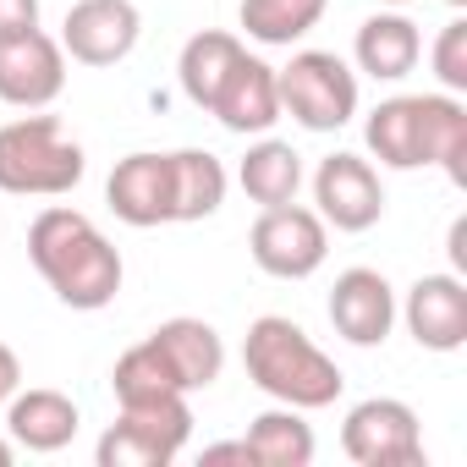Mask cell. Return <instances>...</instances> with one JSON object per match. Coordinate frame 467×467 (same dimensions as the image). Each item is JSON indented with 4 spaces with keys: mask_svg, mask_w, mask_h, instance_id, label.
I'll return each instance as SVG.
<instances>
[{
    "mask_svg": "<svg viewBox=\"0 0 467 467\" xmlns=\"http://www.w3.org/2000/svg\"><path fill=\"white\" fill-rule=\"evenodd\" d=\"M28 259L45 275V286L67 308H78V314L110 308L116 292H121V275H127L116 243L105 237L83 209H67V203H50L28 225Z\"/></svg>",
    "mask_w": 467,
    "mask_h": 467,
    "instance_id": "obj_1",
    "label": "cell"
},
{
    "mask_svg": "<svg viewBox=\"0 0 467 467\" xmlns=\"http://www.w3.org/2000/svg\"><path fill=\"white\" fill-rule=\"evenodd\" d=\"M368 154L390 171L440 165L451 187H467V105L456 94H396L368 110Z\"/></svg>",
    "mask_w": 467,
    "mask_h": 467,
    "instance_id": "obj_2",
    "label": "cell"
},
{
    "mask_svg": "<svg viewBox=\"0 0 467 467\" xmlns=\"http://www.w3.org/2000/svg\"><path fill=\"white\" fill-rule=\"evenodd\" d=\"M243 368L248 379L275 396L281 407H297V412H319L330 407L341 390H347V374L314 347V336L286 319V314H265L248 325V341H243Z\"/></svg>",
    "mask_w": 467,
    "mask_h": 467,
    "instance_id": "obj_3",
    "label": "cell"
},
{
    "mask_svg": "<svg viewBox=\"0 0 467 467\" xmlns=\"http://www.w3.org/2000/svg\"><path fill=\"white\" fill-rule=\"evenodd\" d=\"M88 154L67 138L56 116H17L0 127V192L12 198H61L83 182Z\"/></svg>",
    "mask_w": 467,
    "mask_h": 467,
    "instance_id": "obj_4",
    "label": "cell"
},
{
    "mask_svg": "<svg viewBox=\"0 0 467 467\" xmlns=\"http://www.w3.org/2000/svg\"><path fill=\"white\" fill-rule=\"evenodd\" d=\"M281 116H292L308 132H341L358 116V72L336 50H297L281 72Z\"/></svg>",
    "mask_w": 467,
    "mask_h": 467,
    "instance_id": "obj_5",
    "label": "cell"
},
{
    "mask_svg": "<svg viewBox=\"0 0 467 467\" xmlns=\"http://www.w3.org/2000/svg\"><path fill=\"white\" fill-rule=\"evenodd\" d=\"M248 254L275 281H308L330 259V225L319 220V209H303L297 198L292 203H275V209H265L254 220Z\"/></svg>",
    "mask_w": 467,
    "mask_h": 467,
    "instance_id": "obj_6",
    "label": "cell"
},
{
    "mask_svg": "<svg viewBox=\"0 0 467 467\" xmlns=\"http://www.w3.org/2000/svg\"><path fill=\"white\" fill-rule=\"evenodd\" d=\"M341 451L358 467H418L423 462V429L418 412L396 396H368L341 423Z\"/></svg>",
    "mask_w": 467,
    "mask_h": 467,
    "instance_id": "obj_7",
    "label": "cell"
},
{
    "mask_svg": "<svg viewBox=\"0 0 467 467\" xmlns=\"http://www.w3.org/2000/svg\"><path fill=\"white\" fill-rule=\"evenodd\" d=\"M67 88V50L45 28L0 34V105L12 110H45Z\"/></svg>",
    "mask_w": 467,
    "mask_h": 467,
    "instance_id": "obj_8",
    "label": "cell"
},
{
    "mask_svg": "<svg viewBox=\"0 0 467 467\" xmlns=\"http://www.w3.org/2000/svg\"><path fill=\"white\" fill-rule=\"evenodd\" d=\"M143 39V12L132 0H78L61 23V50L78 67H121Z\"/></svg>",
    "mask_w": 467,
    "mask_h": 467,
    "instance_id": "obj_9",
    "label": "cell"
},
{
    "mask_svg": "<svg viewBox=\"0 0 467 467\" xmlns=\"http://www.w3.org/2000/svg\"><path fill=\"white\" fill-rule=\"evenodd\" d=\"M314 203H319L325 225H336V231H368L385 214L379 171L363 154H330L314 171Z\"/></svg>",
    "mask_w": 467,
    "mask_h": 467,
    "instance_id": "obj_10",
    "label": "cell"
},
{
    "mask_svg": "<svg viewBox=\"0 0 467 467\" xmlns=\"http://www.w3.org/2000/svg\"><path fill=\"white\" fill-rule=\"evenodd\" d=\"M396 314L407 319V336L423 352H462L467 347V286L451 270L445 275H418Z\"/></svg>",
    "mask_w": 467,
    "mask_h": 467,
    "instance_id": "obj_11",
    "label": "cell"
},
{
    "mask_svg": "<svg viewBox=\"0 0 467 467\" xmlns=\"http://www.w3.org/2000/svg\"><path fill=\"white\" fill-rule=\"evenodd\" d=\"M105 203L116 220L138 225V231H154V225H176L171 214V154H127L116 160L110 182H105Z\"/></svg>",
    "mask_w": 467,
    "mask_h": 467,
    "instance_id": "obj_12",
    "label": "cell"
},
{
    "mask_svg": "<svg viewBox=\"0 0 467 467\" xmlns=\"http://www.w3.org/2000/svg\"><path fill=\"white\" fill-rule=\"evenodd\" d=\"M330 325L352 347H385V336L396 325V292H390V281L379 270H368V265L341 270L336 286H330Z\"/></svg>",
    "mask_w": 467,
    "mask_h": 467,
    "instance_id": "obj_13",
    "label": "cell"
},
{
    "mask_svg": "<svg viewBox=\"0 0 467 467\" xmlns=\"http://www.w3.org/2000/svg\"><path fill=\"white\" fill-rule=\"evenodd\" d=\"M209 116L225 127V132H270L281 121V88H275V67L259 61V56H243L237 67L225 72L220 94L209 99Z\"/></svg>",
    "mask_w": 467,
    "mask_h": 467,
    "instance_id": "obj_14",
    "label": "cell"
},
{
    "mask_svg": "<svg viewBox=\"0 0 467 467\" xmlns=\"http://www.w3.org/2000/svg\"><path fill=\"white\" fill-rule=\"evenodd\" d=\"M149 341L171 363V374H176V385L187 396L192 390H209L220 379V368H225V341H220V330L209 319H187V314L182 319H165V325L149 330Z\"/></svg>",
    "mask_w": 467,
    "mask_h": 467,
    "instance_id": "obj_15",
    "label": "cell"
},
{
    "mask_svg": "<svg viewBox=\"0 0 467 467\" xmlns=\"http://www.w3.org/2000/svg\"><path fill=\"white\" fill-rule=\"evenodd\" d=\"M78 423H83V418H78V401H72V396H61V390H45V385H34V390H23V385H17V396L6 401L12 445L39 451V456H50V451H61V445H72Z\"/></svg>",
    "mask_w": 467,
    "mask_h": 467,
    "instance_id": "obj_16",
    "label": "cell"
},
{
    "mask_svg": "<svg viewBox=\"0 0 467 467\" xmlns=\"http://www.w3.org/2000/svg\"><path fill=\"white\" fill-rule=\"evenodd\" d=\"M352 56H358V72H368L374 83H401V78L418 67V56H423V34H418V23L401 17V12H374V17L358 28Z\"/></svg>",
    "mask_w": 467,
    "mask_h": 467,
    "instance_id": "obj_17",
    "label": "cell"
},
{
    "mask_svg": "<svg viewBox=\"0 0 467 467\" xmlns=\"http://www.w3.org/2000/svg\"><path fill=\"white\" fill-rule=\"evenodd\" d=\"M243 56H248V50H243L237 34H220V28L192 34V39L182 45V56H176V83H182V94H187L198 110H209V99L220 94L225 72L237 67Z\"/></svg>",
    "mask_w": 467,
    "mask_h": 467,
    "instance_id": "obj_18",
    "label": "cell"
},
{
    "mask_svg": "<svg viewBox=\"0 0 467 467\" xmlns=\"http://www.w3.org/2000/svg\"><path fill=\"white\" fill-rule=\"evenodd\" d=\"M225 187H231L225 165L209 149H176L171 154V214H176V225L209 220L225 203Z\"/></svg>",
    "mask_w": 467,
    "mask_h": 467,
    "instance_id": "obj_19",
    "label": "cell"
},
{
    "mask_svg": "<svg viewBox=\"0 0 467 467\" xmlns=\"http://www.w3.org/2000/svg\"><path fill=\"white\" fill-rule=\"evenodd\" d=\"M237 182H243V192H248L259 209L292 203L297 187H303V154H297L292 143H281V138H259V143L243 154Z\"/></svg>",
    "mask_w": 467,
    "mask_h": 467,
    "instance_id": "obj_20",
    "label": "cell"
},
{
    "mask_svg": "<svg viewBox=\"0 0 467 467\" xmlns=\"http://www.w3.org/2000/svg\"><path fill=\"white\" fill-rule=\"evenodd\" d=\"M259 467H308L314 462V429L303 423L297 407H270L254 418V429L243 434Z\"/></svg>",
    "mask_w": 467,
    "mask_h": 467,
    "instance_id": "obj_21",
    "label": "cell"
},
{
    "mask_svg": "<svg viewBox=\"0 0 467 467\" xmlns=\"http://www.w3.org/2000/svg\"><path fill=\"white\" fill-rule=\"evenodd\" d=\"M325 6L330 0H243V34L248 39H259V45H297L303 34H314L319 28V17H325Z\"/></svg>",
    "mask_w": 467,
    "mask_h": 467,
    "instance_id": "obj_22",
    "label": "cell"
},
{
    "mask_svg": "<svg viewBox=\"0 0 467 467\" xmlns=\"http://www.w3.org/2000/svg\"><path fill=\"white\" fill-rule=\"evenodd\" d=\"M110 390H116V401H121V407L165 401V396H187V390L176 385L171 363L154 352V341H138V347H127V352L116 358V368H110Z\"/></svg>",
    "mask_w": 467,
    "mask_h": 467,
    "instance_id": "obj_23",
    "label": "cell"
},
{
    "mask_svg": "<svg viewBox=\"0 0 467 467\" xmlns=\"http://www.w3.org/2000/svg\"><path fill=\"white\" fill-rule=\"evenodd\" d=\"M94 462H99V467H171V462H176V451H171L165 440H154L149 429H138V423L116 418V423L99 434Z\"/></svg>",
    "mask_w": 467,
    "mask_h": 467,
    "instance_id": "obj_24",
    "label": "cell"
},
{
    "mask_svg": "<svg viewBox=\"0 0 467 467\" xmlns=\"http://www.w3.org/2000/svg\"><path fill=\"white\" fill-rule=\"evenodd\" d=\"M434 78L445 94H467V23H445L434 39Z\"/></svg>",
    "mask_w": 467,
    "mask_h": 467,
    "instance_id": "obj_25",
    "label": "cell"
},
{
    "mask_svg": "<svg viewBox=\"0 0 467 467\" xmlns=\"http://www.w3.org/2000/svg\"><path fill=\"white\" fill-rule=\"evenodd\" d=\"M39 28V0H0V34Z\"/></svg>",
    "mask_w": 467,
    "mask_h": 467,
    "instance_id": "obj_26",
    "label": "cell"
},
{
    "mask_svg": "<svg viewBox=\"0 0 467 467\" xmlns=\"http://www.w3.org/2000/svg\"><path fill=\"white\" fill-rule=\"evenodd\" d=\"M17 385H23V358H17L6 341H0V407L17 396Z\"/></svg>",
    "mask_w": 467,
    "mask_h": 467,
    "instance_id": "obj_27",
    "label": "cell"
},
{
    "mask_svg": "<svg viewBox=\"0 0 467 467\" xmlns=\"http://www.w3.org/2000/svg\"><path fill=\"white\" fill-rule=\"evenodd\" d=\"M203 462L214 467V462H243V467H259L254 462V451H248V440H220V445H203Z\"/></svg>",
    "mask_w": 467,
    "mask_h": 467,
    "instance_id": "obj_28",
    "label": "cell"
},
{
    "mask_svg": "<svg viewBox=\"0 0 467 467\" xmlns=\"http://www.w3.org/2000/svg\"><path fill=\"white\" fill-rule=\"evenodd\" d=\"M467 270V220H451V275Z\"/></svg>",
    "mask_w": 467,
    "mask_h": 467,
    "instance_id": "obj_29",
    "label": "cell"
},
{
    "mask_svg": "<svg viewBox=\"0 0 467 467\" xmlns=\"http://www.w3.org/2000/svg\"><path fill=\"white\" fill-rule=\"evenodd\" d=\"M12 456H17V445H12V440H0V467H12Z\"/></svg>",
    "mask_w": 467,
    "mask_h": 467,
    "instance_id": "obj_30",
    "label": "cell"
},
{
    "mask_svg": "<svg viewBox=\"0 0 467 467\" xmlns=\"http://www.w3.org/2000/svg\"><path fill=\"white\" fill-rule=\"evenodd\" d=\"M379 6H407V0H379Z\"/></svg>",
    "mask_w": 467,
    "mask_h": 467,
    "instance_id": "obj_31",
    "label": "cell"
},
{
    "mask_svg": "<svg viewBox=\"0 0 467 467\" xmlns=\"http://www.w3.org/2000/svg\"><path fill=\"white\" fill-rule=\"evenodd\" d=\"M445 6H456V12H462V6H467V0H445Z\"/></svg>",
    "mask_w": 467,
    "mask_h": 467,
    "instance_id": "obj_32",
    "label": "cell"
}]
</instances>
